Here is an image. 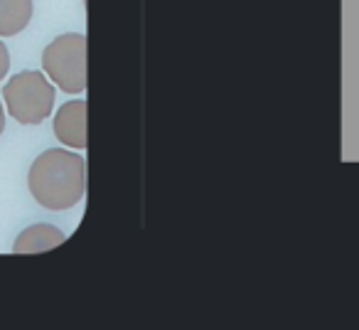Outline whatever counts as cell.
Segmentation results:
<instances>
[{"label": "cell", "mask_w": 359, "mask_h": 330, "mask_svg": "<svg viewBox=\"0 0 359 330\" xmlns=\"http://www.w3.org/2000/svg\"><path fill=\"white\" fill-rule=\"evenodd\" d=\"M27 187L45 210H69L86 195V160L72 150H45L27 173Z\"/></svg>", "instance_id": "cell-1"}, {"label": "cell", "mask_w": 359, "mask_h": 330, "mask_svg": "<svg viewBox=\"0 0 359 330\" xmlns=\"http://www.w3.org/2000/svg\"><path fill=\"white\" fill-rule=\"evenodd\" d=\"M8 114L22 126H37L52 114L55 86L42 72H20L3 89Z\"/></svg>", "instance_id": "cell-2"}, {"label": "cell", "mask_w": 359, "mask_h": 330, "mask_svg": "<svg viewBox=\"0 0 359 330\" xmlns=\"http://www.w3.org/2000/svg\"><path fill=\"white\" fill-rule=\"evenodd\" d=\"M45 74L67 94H81L86 89V35L67 32L50 42L42 55Z\"/></svg>", "instance_id": "cell-3"}, {"label": "cell", "mask_w": 359, "mask_h": 330, "mask_svg": "<svg viewBox=\"0 0 359 330\" xmlns=\"http://www.w3.org/2000/svg\"><path fill=\"white\" fill-rule=\"evenodd\" d=\"M55 136L69 148H86V101H67L55 116Z\"/></svg>", "instance_id": "cell-4"}, {"label": "cell", "mask_w": 359, "mask_h": 330, "mask_svg": "<svg viewBox=\"0 0 359 330\" xmlns=\"http://www.w3.org/2000/svg\"><path fill=\"white\" fill-rule=\"evenodd\" d=\"M65 242H67V235L62 230H57V227L32 225L15 239L13 251H15V254H37V251L55 249V246L65 244Z\"/></svg>", "instance_id": "cell-5"}, {"label": "cell", "mask_w": 359, "mask_h": 330, "mask_svg": "<svg viewBox=\"0 0 359 330\" xmlns=\"http://www.w3.org/2000/svg\"><path fill=\"white\" fill-rule=\"evenodd\" d=\"M32 0H0V37H13L30 25Z\"/></svg>", "instance_id": "cell-6"}, {"label": "cell", "mask_w": 359, "mask_h": 330, "mask_svg": "<svg viewBox=\"0 0 359 330\" xmlns=\"http://www.w3.org/2000/svg\"><path fill=\"white\" fill-rule=\"evenodd\" d=\"M8 70H11V52H8V47L0 42V81H3V77L8 74Z\"/></svg>", "instance_id": "cell-7"}, {"label": "cell", "mask_w": 359, "mask_h": 330, "mask_svg": "<svg viewBox=\"0 0 359 330\" xmlns=\"http://www.w3.org/2000/svg\"><path fill=\"white\" fill-rule=\"evenodd\" d=\"M6 131V111H3V104H0V136Z\"/></svg>", "instance_id": "cell-8"}]
</instances>
